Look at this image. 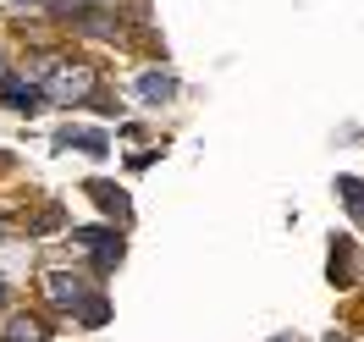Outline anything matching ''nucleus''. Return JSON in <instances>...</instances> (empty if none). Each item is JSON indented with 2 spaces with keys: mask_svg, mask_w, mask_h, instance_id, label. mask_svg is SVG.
I'll use <instances>...</instances> for the list:
<instances>
[{
  "mask_svg": "<svg viewBox=\"0 0 364 342\" xmlns=\"http://www.w3.org/2000/svg\"><path fill=\"white\" fill-rule=\"evenodd\" d=\"M77 243H89V249H94V271H116V265H122V232L83 227V232H77Z\"/></svg>",
  "mask_w": 364,
  "mask_h": 342,
  "instance_id": "f03ea898",
  "label": "nucleus"
},
{
  "mask_svg": "<svg viewBox=\"0 0 364 342\" xmlns=\"http://www.w3.org/2000/svg\"><path fill=\"white\" fill-rule=\"evenodd\" d=\"M17 6H50V0H17Z\"/></svg>",
  "mask_w": 364,
  "mask_h": 342,
  "instance_id": "ddd939ff",
  "label": "nucleus"
},
{
  "mask_svg": "<svg viewBox=\"0 0 364 342\" xmlns=\"http://www.w3.org/2000/svg\"><path fill=\"white\" fill-rule=\"evenodd\" d=\"M55 144H67V149H83V155H105V149H111L100 127H67V133L55 138Z\"/></svg>",
  "mask_w": 364,
  "mask_h": 342,
  "instance_id": "423d86ee",
  "label": "nucleus"
},
{
  "mask_svg": "<svg viewBox=\"0 0 364 342\" xmlns=\"http://www.w3.org/2000/svg\"><path fill=\"white\" fill-rule=\"evenodd\" d=\"M342 271H348V243L331 249V282H342Z\"/></svg>",
  "mask_w": 364,
  "mask_h": 342,
  "instance_id": "9b49d317",
  "label": "nucleus"
},
{
  "mask_svg": "<svg viewBox=\"0 0 364 342\" xmlns=\"http://www.w3.org/2000/svg\"><path fill=\"white\" fill-rule=\"evenodd\" d=\"M138 94H144L149 105H166V100L177 94V78H166V72H144V78H138Z\"/></svg>",
  "mask_w": 364,
  "mask_h": 342,
  "instance_id": "0eeeda50",
  "label": "nucleus"
},
{
  "mask_svg": "<svg viewBox=\"0 0 364 342\" xmlns=\"http://www.w3.org/2000/svg\"><path fill=\"white\" fill-rule=\"evenodd\" d=\"M83 293H89V287H83V282H77L72 271H45V298H50V304L72 309V304H77Z\"/></svg>",
  "mask_w": 364,
  "mask_h": 342,
  "instance_id": "20e7f679",
  "label": "nucleus"
},
{
  "mask_svg": "<svg viewBox=\"0 0 364 342\" xmlns=\"http://www.w3.org/2000/svg\"><path fill=\"white\" fill-rule=\"evenodd\" d=\"M72 309H77V320H83L89 331H100V326L111 320V304H105V298H100V293H83V298H77V304H72Z\"/></svg>",
  "mask_w": 364,
  "mask_h": 342,
  "instance_id": "6e6552de",
  "label": "nucleus"
},
{
  "mask_svg": "<svg viewBox=\"0 0 364 342\" xmlns=\"http://www.w3.org/2000/svg\"><path fill=\"white\" fill-rule=\"evenodd\" d=\"M0 94H6V105H11V111H39V105H45V89H39V83L6 78V72H0Z\"/></svg>",
  "mask_w": 364,
  "mask_h": 342,
  "instance_id": "7ed1b4c3",
  "label": "nucleus"
},
{
  "mask_svg": "<svg viewBox=\"0 0 364 342\" xmlns=\"http://www.w3.org/2000/svg\"><path fill=\"white\" fill-rule=\"evenodd\" d=\"M6 298H11V287H6V276H0V309H6Z\"/></svg>",
  "mask_w": 364,
  "mask_h": 342,
  "instance_id": "f8f14e48",
  "label": "nucleus"
},
{
  "mask_svg": "<svg viewBox=\"0 0 364 342\" xmlns=\"http://www.w3.org/2000/svg\"><path fill=\"white\" fill-rule=\"evenodd\" d=\"M89 193H94V199H100L105 210H116V215H127V193H122L116 183H89Z\"/></svg>",
  "mask_w": 364,
  "mask_h": 342,
  "instance_id": "9d476101",
  "label": "nucleus"
},
{
  "mask_svg": "<svg viewBox=\"0 0 364 342\" xmlns=\"http://www.w3.org/2000/svg\"><path fill=\"white\" fill-rule=\"evenodd\" d=\"M77 6H100V0H77Z\"/></svg>",
  "mask_w": 364,
  "mask_h": 342,
  "instance_id": "2eb2a0df",
  "label": "nucleus"
},
{
  "mask_svg": "<svg viewBox=\"0 0 364 342\" xmlns=\"http://www.w3.org/2000/svg\"><path fill=\"white\" fill-rule=\"evenodd\" d=\"M39 89H45V100H55V105H83V100H94V67H83V61H77V67H72V61H55Z\"/></svg>",
  "mask_w": 364,
  "mask_h": 342,
  "instance_id": "f257e3e1",
  "label": "nucleus"
},
{
  "mask_svg": "<svg viewBox=\"0 0 364 342\" xmlns=\"http://www.w3.org/2000/svg\"><path fill=\"white\" fill-rule=\"evenodd\" d=\"M337 199L348 205L353 221H364V183H359V177H337Z\"/></svg>",
  "mask_w": 364,
  "mask_h": 342,
  "instance_id": "1a4fd4ad",
  "label": "nucleus"
},
{
  "mask_svg": "<svg viewBox=\"0 0 364 342\" xmlns=\"http://www.w3.org/2000/svg\"><path fill=\"white\" fill-rule=\"evenodd\" d=\"M0 237H6V215H0Z\"/></svg>",
  "mask_w": 364,
  "mask_h": 342,
  "instance_id": "4468645a",
  "label": "nucleus"
},
{
  "mask_svg": "<svg viewBox=\"0 0 364 342\" xmlns=\"http://www.w3.org/2000/svg\"><path fill=\"white\" fill-rule=\"evenodd\" d=\"M0 342H50V326L39 315H11L6 331H0Z\"/></svg>",
  "mask_w": 364,
  "mask_h": 342,
  "instance_id": "39448f33",
  "label": "nucleus"
},
{
  "mask_svg": "<svg viewBox=\"0 0 364 342\" xmlns=\"http://www.w3.org/2000/svg\"><path fill=\"white\" fill-rule=\"evenodd\" d=\"M271 342H293V337H271Z\"/></svg>",
  "mask_w": 364,
  "mask_h": 342,
  "instance_id": "dca6fc26",
  "label": "nucleus"
}]
</instances>
